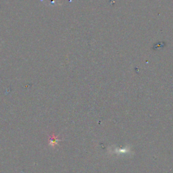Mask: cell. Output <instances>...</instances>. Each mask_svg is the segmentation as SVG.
Here are the masks:
<instances>
[{
	"instance_id": "1",
	"label": "cell",
	"mask_w": 173,
	"mask_h": 173,
	"mask_svg": "<svg viewBox=\"0 0 173 173\" xmlns=\"http://www.w3.org/2000/svg\"><path fill=\"white\" fill-rule=\"evenodd\" d=\"M59 141H60V139H58V137H56V135H54V133H53L50 137V139H49V145L52 146V147H54V146L58 144V143Z\"/></svg>"
}]
</instances>
